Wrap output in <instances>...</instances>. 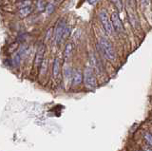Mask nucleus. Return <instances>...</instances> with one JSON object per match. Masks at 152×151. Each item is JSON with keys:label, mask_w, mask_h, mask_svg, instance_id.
Segmentation results:
<instances>
[{"label": "nucleus", "mask_w": 152, "mask_h": 151, "mask_svg": "<svg viewBox=\"0 0 152 151\" xmlns=\"http://www.w3.org/2000/svg\"><path fill=\"white\" fill-rule=\"evenodd\" d=\"M84 83L85 85L89 89H93L97 87V79L94 75L93 70L91 68H87L84 71Z\"/></svg>", "instance_id": "obj_2"}, {"label": "nucleus", "mask_w": 152, "mask_h": 151, "mask_svg": "<svg viewBox=\"0 0 152 151\" xmlns=\"http://www.w3.org/2000/svg\"><path fill=\"white\" fill-rule=\"evenodd\" d=\"M141 1H142V3H143L145 5L148 4V3H149V0H141Z\"/></svg>", "instance_id": "obj_20"}, {"label": "nucleus", "mask_w": 152, "mask_h": 151, "mask_svg": "<svg viewBox=\"0 0 152 151\" xmlns=\"http://www.w3.org/2000/svg\"><path fill=\"white\" fill-rule=\"evenodd\" d=\"M143 140H145L147 146L152 147V134L150 132H147V131L145 132V134H143Z\"/></svg>", "instance_id": "obj_11"}, {"label": "nucleus", "mask_w": 152, "mask_h": 151, "mask_svg": "<svg viewBox=\"0 0 152 151\" xmlns=\"http://www.w3.org/2000/svg\"><path fill=\"white\" fill-rule=\"evenodd\" d=\"M36 7H37V9L39 11H43L44 9H46V4H45L44 0H38Z\"/></svg>", "instance_id": "obj_15"}, {"label": "nucleus", "mask_w": 152, "mask_h": 151, "mask_svg": "<svg viewBox=\"0 0 152 151\" xmlns=\"http://www.w3.org/2000/svg\"><path fill=\"white\" fill-rule=\"evenodd\" d=\"M143 151H152V147L149 146H145L143 148Z\"/></svg>", "instance_id": "obj_18"}, {"label": "nucleus", "mask_w": 152, "mask_h": 151, "mask_svg": "<svg viewBox=\"0 0 152 151\" xmlns=\"http://www.w3.org/2000/svg\"><path fill=\"white\" fill-rule=\"evenodd\" d=\"M60 68H61L60 59L56 57L54 59V62H53V68H52V74L54 78H57L59 74H60Z\"/></svg>", "instance_id": "obj_8"}, {"label": "nucleus", "mask_w": 152, "mask_h": 151, "mask_svg": "<svg viewBox=\"0 0 152 151\" xmlns=\"http://www.w3.org/2000/svg\"><path fill=\"white\" fill-rule=\"evenodd\" d=\"M44 53H45V47L43 45H40L37 48V51H36L35 60H34V65L36 68L39 67V66H41L42 62H43V60H44L43 59Z\"/></svg>", "instance_id": "obj_6"}, {"label": "nucleus", "mask_w": 152, "mask_h": 151, "mask_svg": "<svg viewBox=\"0 0 152 151\" xmlns=\"http://www.w3.org/2000/svg\"><path fill=\"white\" fill-rule=\"evenodd\" d=\"M19 1H22V0H19Z\"/></svg>", "instance_id": "obj_22"}, {"label": "nucleus", "mask_w": 152, "mask_h": 151, "mask_svg": "<svg viewBox=\"0 0 152 151\" xmlns=\"http://www.w3.org/2000/svg\"><path fill=\"white\" fill-rule=\"evenodd\" d=\"M110 19H111V23H112V26H113L114 30H116L117 32H119V33L125 32V28H124V25L122 21H121V18L117 11H113V13H111Z\"/></svg>", "instance_id": "obj_5"}, {"label": "nucleus", "mask_w": 152, "mask_h": 151, "mask_svg": "<svg viewBox=\"0 0 152 151\" xmlns=\"http://www.w3.org/2000/svg\"><path fill=\"white\" fill-rule=\"evenodd\" d=\"M110 1L113 3L115 7L118 9V11H122V10H123V4H122V1H121V0H110Z\"/></svg>", "instance_id": "obj_13"}, {"label": "nucleus", "mask_w": 152, "mask_h": 151, "mask_svg": "<svg viewBox=\"0 0 152 151\" xmlns=\"http://www.w3.org/2000/svg\"><path fill=\"white\" fill-rule=\"evenodd\" d=\"M99 18H100V21H101V23H102L104 28H105L106 32L108 34H109V35H111L114 31V28H113V26H112L111 19L108 15V11H106V10L101 11L100 13H99Z\"/></svg>", "instance_id": "obj_3"}, {"label": "nucleus", "mask_w": 152, "mask_h": 151, "mask_svg": "<svg viewBox=\"0 0 152 151\" xmlns=\"http://www.w3.org/2000/svg\"><path fill=\"white\" fill-rule=\"evenodd\" d=\"M72 50H73V45L71 43H67L65 47V50H64V58L67 60L71 57L72 54Z\"/></svg>", "instance_id": "obj_9"}, {"label": "nucleus", "mask_w": 152, "mask_h": 151, "mask_svg": "<svg viewBox=\"0 0 152 151\" xmlns=\"http://www.w3.org/2000/svg\"><path fill=\"white\" fill-rule=\"evenodd\" d=\"M66 21L65 19H60L56 24L54 32H53V35H54V41L56 44H60V43L63 41V36L65 33V30H66Z\"/></svg>", "instance_id": "obj_4"}, {"label": "nucleus", "mask_w": 152, "mask_h": 151, "mask_svg": "<svg viewBox=\"0 0 152 151\" xmlns=\"http://www.w3.org/2000/svg\"><path fill=\"white\" fill-rule=\"evenodd\" d=\"M55 10V8H54V5L52 4V3H50V4H48L46 5V11H47V13L49 14H52L53 11H54Z\"/></svg>", "instance_id": "obj_14"}, {"label": "nucleus", "mask_w": 152, "mask_h": 151, "mask_svg": "<svg viewBox=\"0 0 152 151\" xmlns=\"http://www.w3.org/2000/svg\"><path fill=\"white\" fill-rule=\"evenodd\" d=\"M88 2L89 3V4L93 5V4H95V3L97 2V0H88Z\"/></svg>", "instance_id": "obj_19"}, {"label": "nucleus", "mask_w": 152, "mask_h": 151, "mask_svg": "<svg viewBox=\"0 0 152 151\" xmlns=\"http://www.w3.org/2000/svg\"><path fill=\"white\" fill-rule=\"evenodd\" d=\"M56 1H60V0H56Z\"/></svg>", "instance_id": "obj_21"}, {"label": "nucleus", "mask_w": 152, "mask_h": 151, "mask_svg": "<svg viewBox=\"0 0 152 151\" xmlns=\"http://www.w3.org/2000/svg\"><path fill=\"white\" fill-rule=\"evenodd\" d=\"M52 28H50L49 31H48V32H47V37H46V39H47V40H50V35H52Z\"/></svg>", "instance_id": "obj_17"}, {"label": "nucleus", "mask_w": 152, "mask_h": 151, "mask_svg": "<svg viewBox=\"0 0 152 151\" xmlns=\"http://www.w3.org/2000/svg\"><path fill=\"white\" fill-rule=\"evenodd\" d=\"M32 11V7H28V8H24V9H20L18 11V15L21 17V18H25V17L29 16Z\"/></svg>", "instance_id": "obj_10"}, {"label": "nucleus", "mask_w": 152, "mask_h": 151, "mask_svg": "<svg viewBox=\"0 0 152 151\" xmlns=\"http://www.w3.org/2000/svg\"><path fill=\"white\" fill-rule=\"evenodd\" d=\"M40 67H41V70H42L41 73L42 74H45V72H46V68H47V60L46 59L43 60V62H42V64H41Z\"/></svg>", "instance_id": "obj_16"}, {"label": "nucleus", "mask_w": 152, "mask_h": 151, "mask_svg": "<svg viewBox=\"0 0 152 151\" xmlns=\"http://www.w3.org/2000/svg\"><path fill=\"white\" fill-rule=\"evenodd\" d=\"M100 47L102 48L103 53L105 54V56L109 61H115V59H116V52H115V50L111 44V42L108 39H106V37H102L100 39Z\"/></svg>", "instance_id": "obj_1"}, {"label": "nucleus", "mask_w": 152, "mask_h": 151, "mask_svg": "<svg viewBox=\"0 0 152 151\" xmlns=\"http://www.w3.org/2000/svg\"><path fill=\"white\" fill-rule=\"evenodd\" d=\"M32 2L30 0H22V1H19L16 6L19 9H24V8H28V7H32Z\"/></svg>", "instance_id": "obj_12"}, {"label": "nucleus", "mask_w": 152, "mask_h": 151, "mask_svg": "<svg viewBox=\"0 0 152 151\" xmlns=\"http://www.w3.org/2000/svg\"><path fill=\"white\" fill-rule=\"evenodd\" d=\"M83 79H84V77H83L82 72H81L80 70H74V72H73V74H72V83H73V85H79L81 83H82Z\"/></svg>", "instance_id": "obj_7"}]
</instances>
